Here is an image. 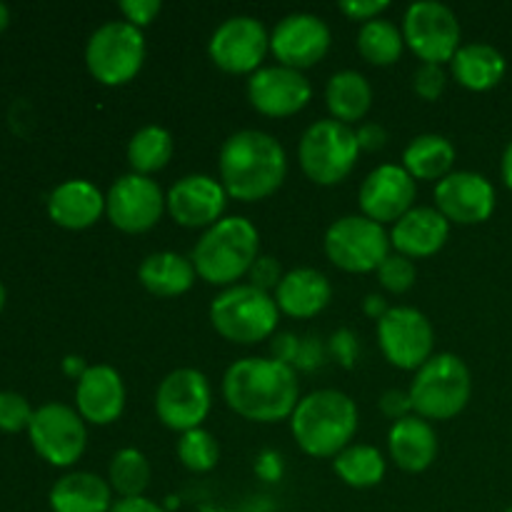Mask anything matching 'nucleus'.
<instances>
[{
	"mask_svg": "<svg viewBox=\"0 0 512 512\" xmlns=\"http://www.w3.org/2000/svg\"><path fill=\"white\" fill-rule=\"evenodd\" d=\"M223 398L250 423L290 420L300 403L298 373L278 358H243L225 370Z\"/></svg>",
	"mask_w": 512,
	"mask_h": 512,
	"instance_id": "1",
	"label": "nucleus"
},
{
	"mask_svg": "<svg viewBox=\"0 0 512 512\" xmlns=\"http://www.w3.org/2000/svg\"><path fill=\"white\" fill-rule=\"evenodd\" d=\"M218 168L228 198L258 203L283 185L288 175V155L270 133L238 130L220 148Z\"/></svg>",
	"mask_w": 512,
	"mask_h": 512,
	"instance_id": "2",
	"label": "nucleus"
},
{
	"mask_svg": "<svg viewBox=\"0 0 512 512\" xmlns=\"http://www.w3.org/2000/svg\"><path fill=\"white\" fill-rule=\"evenodd\" d=\"M290 430L310 458H338L358 433V405L340 390H315L300 398Z\"/></svg>",
	"mask_w": 512,
	"mask_h": 512,
	"instance_id": "3",
	"label": "nucleus"
},
{
	"mask_svg": "<svg viewBox=\"0 0 512 512\" xmlns=\"http://www.w3.org/2000/svg\"><path fill=\"white\" fill-rule=\"evenodd\" d=\"M258 258V228L240 215H228V218L218 220L213 228L205 230L190 255L198 278L210 285H220V288L238 285V280L250 273Z\"/></svg>",
	"mask_w": 512,
	"mask_h": 512,
	"instance_id": "4",
	"label": "nucleus"
},
{
	"mask_svg": "<svg viewBox=\"0 0 512 512\" xmlns=\"http://www.w3.org/2000/svg\"><path fill=\"white\" fill-rule=\"evenodd\" d=\"M280 310L275 295L238 283L218 293L210 303V323L220 338L238 345H255L268 340L278 328Z\"/></svg>",
	"mask_w": 512,
	"mask_h": 512,
	"instance_id": "5",
	"label": "nucleus"
},
{
	"mask_svg": "<svg viewBox=\"0 0 512 512\" xmlns=\"http://www.w3.org/2000/svg\"><path fill=\"white\" fill-rule=\"evenodd\" d=\"M413 413L423 420H450L465 410L473 395L470 370L458 355L438 353L415 373L410 383Z\"/></svg>",
	"mask_w": 512,
	"mask_h": 512,
	"instance_id": "6",
	"label": "nucleus"
},
{
	"mask_svg": "<svg viewBox=\"0 0 512 512\" xmlns=\"http://www.w3.org/2000/svg\"><path fill=\"white\" fill-rule=\"evenodd\" d=\"M358 135L338 120H318L303 133L298 160L303 173L318 185H338L353 173L358 163Z\"/></svg>",
	"mask_w": 512,
	"mask_h": 512,
	"instance_id": "7",
	"label": "nucleus"
},
{
	"mask_svg": "<svg viewBox=\"0 0 512 512\" xmlns=\"http://www.w3.org/2000/svg\"><path fill=\"white\" fill-rule=\"evenodd\" d=\"M145 63L143 30L128 20L103 23L85 45V65L98 83L108 88L130 83Z\"/></svg>",
	"mask_w": 512,
	"mask_h": 512,
	"instance_id": "8",
	"label": "nucleus"
},
{
	"mask_svg": "<svg viewBox=\"0 0 512 512\" xmlns=\"http://www.w3.org/2000/svg\"><path fill=\"white\" fill-rule=\"evenodd\" d=\"M390 235L365 215H345L325 233V255L345 273H373L390 255Z\"/></svg>",
	"mask_w": 512,
	"mask_h": 512,
	"instance_id": "9",
	"label": "nucleus"
},
{
	"mask_svg": "<svg viewBox=\"0 0 512 512\" xmlns=\"http://www.w3.org/2000/svg\"><path fill=\"white\" fill-rule=\"evenodd\" d=\"M403 38L423 63L435 65L450 63L463 45L458 15L438 0H420L405 10Z\"/></svg>",
	"mask_w": 512,
	"mask_h": 512,
	"instance_id": "10",
	"label": "nucleus"
},
{
	"mask_svg": "<svg viewBox=\"0 0 512 512\" xmlns=\"http://www.w3.org/2000/svg\"><path fill=\"white\" fill-rule=\"evenodd\" d=\"M28 435L35 453L55 468H70L78 463L88 445L85 420L78 410L63 403L40 405L30 420Z\"/></svg>",
	"mask_w": 512,
	"mask_h": 512,
	"instance_id": "11",
	"label": "nucleus"
},
{
	"mask_svg": "<svg viewBox=\"0 0 512 512\" xmlns=\"http://www.w3.org/2000/svg\"><path fill=\"white\" fill-rule=\"evenodd\" d=\"M213 405L208 378L195 368H178L165 375L155 393V413L165 428L188 433L203 425Z\"/></svg>",
	"mask_w": 512,
	"mask_h": 512,
	"instance_id": "12",
	"label": "nucleus"
},
{
	"mask_svg": "<svg viewBox=\"0 0 512 512\" xmlns=\"http://www.w3.org/2000/svg\"><path fill=\"white\" fill-rule=\"evenodd\" d=\"M378 345L390 365L418 373L435 355V330L420 310L388 308L378 320Z\"/></svg>",
	"mask_w": 512,
	"mask_h": 512,
	"instance_id": "13",
	"label": "nucleus"
},
{
	"mask_svg": "<svg viewBox=\"0 0 512 512\" xmlns=\"http://www.w3.org/2000/svg\"><path fill=\"white\" fill-rule=\"evenodd\" d=\"M210 60L233 75H253L270 53V35L258 18L233 15L210 35Z\"/></svg>",
	"mask_w": 512,
	"mask_h": 512,
	"instance_id": "14",
	"label": "nucleus"
},
{
	"mask_svg": "<svg viewBox=\"0 0 512 512\" xmlns=\"http://www.w3.org/2000/svg\"><path fill=\"white\" fill-rule=\"evenodd\" d=\"M168 210L160 185L148 175L128 173L110 185L105 195V215L128 235L148 233Z\"/></svg>",
	"mask_w": 512,
	"mask_h": 512,
	"instance_id": "15",
	"label": "nucleus"
},
{
	"mask_svg": "<svg viewBox=\"0 0 512 512\" xmlns=\"http://www.w3.org/2000/svg\"><path fill=\"white\" fill-rule=\"evenodd\" d=\"M330 28L323 18L313 13H290L270 33V53L278 65L303 73L328 55Z\"/></svg>",
	"mask_w": 512,
	"mask_h": 512,
	"instance_id": "16",
	"label": "nucleus"
},
{
	"mask_svg": "<svg viewBox=\"0 0 512 512\" xmlns=\"http://www.w3.org/2000/svg\"><path fill=\"white\" fill-rule=\"evenodd\" d=\"M495 188L485 175L473 170L450 173L435 185V208L448 223L478 225L495 213Z\"/></svg>",
	"mask_w": 512,
	"mask_h": 512,
	"instance_id": "17",
	"label": "nucleus"
},
{
	"mask_svg": "<svg viewBox=\"0 0 512 512\" xmlns=\"http://www.w3.org/2000/svg\"><path fill=\"white\" fill-rule=\"evenodd\" d=\"M313 98V85L300 70L285 65L260 68L248 80V100L268 118H290Z\"/></svg>",
	"mask_w": 512,
	"mask_h": 512,
	"instance_id": "18",
	"label": "nucleus"
},
{
	"mask_svg": "<svg viewBox=\"0 0 512 512\" xmlns=\"http://www.w3.org/2000/svg\"><path fill=\"white\" fill-rule=\"evenodd\" d=\"M415 185L413 175L403 165L385 163L378 165L360 185V210L365 218L375 223H398L408 210L415 208Z\"/></svg>",
	"mask_w": 512,
	"mask_h": 512,
	"instance_id": "19",
	"label": "nucleus"
},
{
	"mask_svg": "<svg viewBox=\"0 0 512 512\" xmlns=\"http://www.w3.org/2000/svg\"><path fill=\"white\" fill-rule=\"evenodd\" d=\"M170 218L183 228H213L223 220L228 193L213 175H185L165 195Z\"/></svg>",
	"mask_w": 512,
	"mask_h": 512,
	"instance_id": "20",
	"label": "nucleus"
},
{
	"mask_svg": "<svg viewBox=\"0 0 512 512\" xmlns=\"http://www.w3.org/2000/svg\"><path fill=\"white\" fill-rule=\"evenodd\" d=\"M75 410L85 423L110 425L125 410L123 378L110 365H90L75 385Z\"/></svg>",
	"mask_w": 512,
	"mask_h": 512,
	"instance_id": "21",
	"label": "nucleus"
},
{
	"mask_svg": "<svg viewBox=\"0 0 512 512\" xmlns=\"http://www.w3.org/2000/svg\"><path fill=\"white\" fill-rule=\"evenodd\" d=\"M448 238L450 223L445 220V215L438 208H425V205L408 210L390 230V245L395 248V253L410 260L430 258L443 250Z\"/></svg>",
	"mask_w": 512,
	"mask_h": 512,
	"instance_id": "22",
	"label": "nucleus"
},
{
	"mask_svg": "<svg viewBox=\"0 0 512 512\" xmlns=\"http://www.w3.org/2000/svg\"><path fill=\"white\" fill-rule=\"evenodd\" d=\"M105 213V195L90 180L73 178L60 183L48 198V215L65 230H85Z\"/></svg>",
	"mask_w": 512,
	"mask_h": 512,
	"instance_id": "23",
	"label": "nucleus"
},
{
	"mask_svg": "<svg viewBox=\"0 0 512 512\" xmlns=\"http://www.w3.org/2000/svg\"><path fill=\"white\" fill-rule=\"evenodd\" d=\"M330 298H333V285L320 270L313 268L290 270L275 288V303L280 313L300 320L323 313Z\"/></svg>",
	"mask_w": 512,
	"mask_h": 512,
	"instance_id": "24",
	"label": "nucleus"
},
{
	"mask_svg": "<svg viewBox=\"0 0 512 512\" xmlns=\"http://www.w3.org/2000/svg\"><path fill=\"white\" fill-rule=\"evenodd\" d=\"M390 458L395 460L405 473H423L438 458V435L433 425L420 415H408V418L393 423L388 435Z\"/></svg>",
	"mask_w": 512,
	"mask_h": 512,
	"instance_id": "25",
	"label": "nucleus"
},
{
	"mask_svg": "<svg viewBox=\"0 0 512 512\" xmlns=\"http://www.w3.org/2000/svg\"><path fill=\"white\" fill-rule=\"evenodd\" d=\"M53 512H110L113 488L95 473H68L50 488Z\"/></svg>",
	"mask_w": 512,
	"mask_h": 512,
	"instance_id": "26",
	"label": "nucleus"
},
{
	"mask_svg": "<svg viewBox=\"0 0 512 512\" xmlns=\"http://www.w3.org/2000/svg\"><path fill=\"white\" fill-rule=\"evenodd\" d=\"M195 275L198 273H195L193 260L173 250L148 255L138 268L140 285L158 298H178L188 293L195 283Z\"/></svg>",
	"mask_w": 512,
	"mask_h": 512,
	"instance_id": "27",
	"label": "nucleus"
},
{
	"mask_svg": "<svg viewBox=\"0 0 512 512\" xmlns=\"http://www.w3.org/2000/svg\"><path fill=\"white\" fill-rule=\"evenodd\" d=\"M450 70L463 88L485 93L505 78L508 63H505V55L493 45L468 43L460 45L455 58L450 60Z\"/></svg>",
	"mask_w": 512,
	"mask_h": 512,
	"instance_id": "28",
	"label": "nucleus"
},
{
	"mask_svg": "<svg viewBox=\"0 0 512 512\" xmlns=\"http://www.w3.org/2000/svg\"><path fill=\"white\" fill-rule=\"evenodd\" d=\"M325 100H328L333 120L350 125L368 115L370 105H373V88H370L368 78L358 70H340L328 80Z\"/></svg>",
	"mask_w": 512,
	"mask_h": 512,
	"instance_id": "29",
	"label": "nucleus"
},
{
	"mask_svg": "<svg viewBox=\"0 0 512 512\" xmlns=\"http://www.w3.org/2000/svg\"><path fill=\"white\" fill-rule=\"evenodd\" d=\"M455 145L445 135L425 133L418 135L403 150V168L413 180H443L453 173Z\"/></svg>",
	"mask_w": 512,
	"mask_h": 512,
	"instance_id": "30",
	"label": "nucleus"
},
{
	"mask_svg": "<svg viewBox=\"0 0 512 512\" xmlns=\"http://www.w3.org/2000/svg\"><path fill=\"white\" fill-rule=\"evenodd\" d=\"M173 135L160 125H145L130 138L128 143V163L133 173L153 175L163 170L173 158Z\"/></svg>",
	"mask_w": 512,
	"mask_h": 512,
	"instance_id": "31",
	"label": "nucleus"
},
{
	"mask_svg": "<svg viewBox=\"0 0 512 512\" xmlns=\"http://www.w3.org/2000/svg\"><path fill=\"white\" fill-rule=\"evenodd\" d=\"M338 478L350 488H373L385 478V458L373 445H348L338 458H333Z\"/></svg>",
	"mask_w": 512,
	"mask_h": 512,
	"instance_id": "32",
	"label": "nucleus"
},
{
	"mask_svg": "<svg viewBox=\"0 0 512 512\" xmlns=\"http://www.w3.org/2000/svg\"><path fill=\"white\" fill-rule=\"evenodd\" d=\"M403 48V28H398V25L385 18H375L370 23H363V28L358 33L360 55L368 63L380 65V68L398 63L400 55H403Z\"/></svg>",
	"mask_w": 512,
	"mask_h": 512,
	"instance_id": "33",
	"label": "nucleus"
},
{
	"mask_svg": "<svg viewBox=\"0 0 512 512\" xmlns=\"http://www.w3.org/2000/svg\"><path fill=\"white\" fill-rule=\"evenodd\" d=\"M108 483L123 498H143L150 485V463L140 450L123 448L110 460Z\"/></svg>",
	"mask_w": 512,
	"mask_h": 512,
	"instance_id": "34",
	"label": "nucleus"
},
{
	"mask_svg": "<svg viewBox=\"0 0 512 512\" xmlns=\"http://www.w3.org/2000/svg\"><path fill=\"white\" fill-rule=\"evenodd\" d=\"M178 460L190 470V473H210L220 460L218 440L203 428L180 433Z\"/></svg>",
	"mask_w": 512,
	"mask_h": 512,
	"instance_id": "35",
	"label": "nucleus"
},
{
	"mask_svg": "<svg viewBox=\"0 0 512 512\" xmlns=\"http://www.w3.org/2000/svg\"><path fill=\"white\" fill-rule=\"evenodd\" d=\"M375 273H378L380 285H383L385 290L398 295L413 288L415 278H418V268H415L413 260L405 258V255L400 253H390Z\"/></svg>",
	"mask_w": 512,
	"mask_h": 512,
	"instance_id": "36",
	"label": "nucleus"
},
{
	"mask_svg": "<svg viewBox=\"0 0 512 512\" xmlns=\"http://www.w3.org/2000/svg\"><path fill=\"white\" fill-rule=\"evenodd\" d=\"M35 410L28 400L13 390H0V430L3 433H20L30 428Z\"/></svg>",
	"mask_w": 512,
	"mask_h": 512,
	"instance_id": "37",
	"label": "nucleus"
},
{
	"mask_svg": "<svg viewBox=\"0 0 512 512\" xmlns=\"http://www.w3.org/2000/svg\"><path fill=\"white\" fill-rule=\"evenodd\" d=\"M445 85H448V75H445L443 65L420 63V68L413 73V90L430 103L443 95Z\"/></svg>",
	"mask_w": 512,
	"mask_h": 512,
	"instance_id": "38",
	"label": "nucleus"
},
{
	"mask_svg": "<svg viewBox=\"0 0 512 512\" xmlns=\"http://www.w3.org/2000/svg\"><path fill=\"white\" fill-rule=\"evenodd\" d=\"M248 275H250V285L265 290V293L278 288L280 280H283L280 263L275 258H270V255H260V258L253 263V268H250Z\"/></svg>",
	"mask_w": 512,
	"mask_h": 512,
	"instance_id": "39",
	"label": "nucleus"
},
{
	"mask_svg": "<svg viewBox=\"0 0 512 512\" xmlns=\"http://www.w3.org/2000/svg\"><path fill=\"white\" fill-rule=\"evenodd\" d=\"M118 8H120V13L125 15V20L140 30H143L145 25L153 23L155 15L160 13L158 0H123Z\"/></svg>",
	"mask_w": 512,
	"mask_h": 512,
	"instance_id": "40",
	"label": "nucleus"
},
{
	"mask_svg": "<svg viewBox=\"0 0 512 512\" xmlns=\"http://www.w3.org/2000/svg\"><path fill=\"white\" fill-rule=\"evenodd\" d=\"M388 0H343L338 10L348 15L350 20H360V23H370V20L380 18L383 10H388Z\"/></svg>",
	"mask_w": 512,
	"mask_h": 512,
	"instance_id": "41",
	"label": "nucleus"
},
{
	"mask_svg": "<svg viewBox=\"0 0 512 512\" xmlns=\"http://www.w3.org/2000/svg\"><path fill=\"white\" fill-rule=\"evenodd\" d=\"M380 410H383L388 418H393L395 423L413 413V400H410V393H403V390H388L380 400Z\"/></svg>",
	"mask_w": 512,
	"mask_h": 512,
	"instance_id": "42",
	"label": "nucleus"
},
{
	"mask_svg": "<svg viewBox=\"0 0 512 512\" xmlns=\"http://www.w3.org/2000/svg\"><path fill=\"white\" fill-rule=\"evenodd\" d=\"M355 135H358L360 150H378L383 148L385 140H388V133H385L383 125L378 123H365L363 128L355 130Z\"/></svg>",
	"mask_w": 512,
	"mask_h": 512,
	"instance_id": "43",
	"label": "nucleus"
},
{
	"mask_svg": "<svg viewBox=\"0 0 512 512\" xmlns=\"http://www.w3.org/2000/svg\"><path fill=\"white\" fill-rule=\"evenodd\" d=\"M110 512H168L165 508H160L155 500L150 498H123L118 500V503H113V508Z\"/></svg>",
	"mask_w": 512,
	"mask_h": 512,
	"instance_id": "44",
	"label": "nucleus"
},
{
	"mask_svg": "<svg viewBox=\"0 0 512 512\" xmlns=\"http://www.w3.org/2000/svg\"><path fill=\"white\" fill-rule=\"evenodd\" d=\"M500 173H503V183L512 190V140L503 153V163H500Z\"/></svg>",
	"mask_w": 512,
	"mask_h": 512,
	"instance_id": "45",
	"label": "nucleus"
},
{
	"mask_svg": "<svg viewBox=\"0 0 512 512\" xmlns=\"http://www.w3.org/2000/svg\"><path fill=\"white\" fill-rule=\"evenodd\" d=\"M8 23H10V10H8V5L0 3V33L8 28Z\"/></svg>",
	"mask_w": 512,
	"mask_h": 512,
	"instance_id": "46",
	"label": "nucleus"
},
{
	"mask_svg": "<svg viewBox=\"0 0 512 512\" xmlns=\"http://www.w3.org/2000/svg\"><path fill=\"white\" fill-rule=\"evenodd\" d=\"M3 305H5V285L0 283V310H3Z\"/></svg>",
	"mask_w": 512,
	"mask_h": 512,
	"instance_id": "47",
	"label": "nucleus"
},
{
	"mask_svg": "<svg viewBox=\"0 0 512 512\" xmlns=\"http://www.w3.org/2000/svg\"><path fill=\"white\" fill-rule=\"evenodd\" d=\"M505 512H512V505H510V508H508V510H505Z\"/></svg>",
	"mask_w": 512,
	"mask_h": 512,
	"instance_id": "48",
	"label": "nucleus"
}]
</instances>
